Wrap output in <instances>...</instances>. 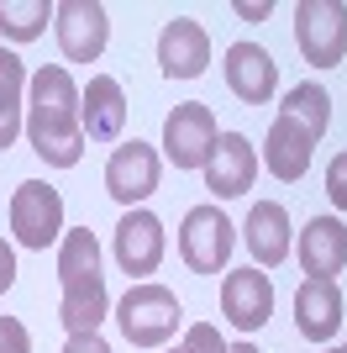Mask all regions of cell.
<instances>
[{"label":"cell","instance_id":"d4e9b609","mask_svg":"<svg viewBox=\"0 0 347 353\" xmlns=\"http://www.w3.org/2000/svg\"><path fill=\"white\" fill-rule=\"evenodd\" d=\"M326 195H332L337 211H347V148L332 153V163H326Z\"/></svg>","mask_w":347,"mask_h":353},{"label":"cell","instance_id":"9c48e42d","mask_svg":"<svg viewBox=\"0 0 347 353\" xmlns=\"http://www.w3.org/2000/svg\"><path fill=\"white\" fill-rule=\"evenodd\" d=\"M53 32L69 63H95L111 43V16H105L101 0H58Z\"/></svg>","mask_w":347,"mask_h":353},{"label":"cell","instance_id":"6da1fadb","mask_svg":"<svg viewBox=\"0 0 347 353\" xmlns=\"http://www.w3.org/2000/svg\"><path fill=\"white\" fill-rule=\"evenodd\" d=\"M27 143L48 169H74L85 159L79 127V85L63 63H43L27 85Z\"/></svg>","mask_w":347,"mask_h":353},{"label":"cell","instance_id":"7a4b0ae2","mask_svg":"<svg viewBox=\"0 0 347 353\" xmlns=\"http://www.w3.org/2000/svg\"><path fill=\"white\" fill-rule=\"evenodd\" d=\"M116 327L132 348H169V338L185 327V306L169 285H132L121 301H116Z\"/></svg>","mask_w":347,"mask_h":353},{"label":"cell","instance_id":"7402d4cb","mask_svg":"<svg viewBox=\"0 0 347 353\" xmlns=\"http://www.w3.org/2000/svg\"><path fill=\"white\" fill-rule=\"evenodd\" d=\"M284 117H295L305 127V132L316 137H326V127H332V95H326V85H316V79H305V85H295V90H284V105H279Z\"/></svg>","mask_w":347,"mask_h":353},{"label":"cell","instance_id":"52a82bcc","mask_svg":"<svg viewBox=\"0 0 347 353\" xmlns=\"http://www.w3.org/2000/svg\"><path fill=\"white\" fill-rule=\"evenodd\" d=\"M158 174H163L158 148L143 143V137H132V143L111 148V159H105V195H111L116 206L137 211L147 195L158 190Z\"/></svg>","mask_w":347,"mask_h":353},{"label":"cell","instance_id":"4dcf8cb0","mask_svg":"<svg viewBox=\"0 0 347 353\" xmlns=\"http://www.w3.org/2000/svg\"><path fill=\"white\" fill-rule=\"evenodd\" d=\"M158 353H185V348H158Z\"/></svg>","mask_w":347,"mask_h":353},{"label":"cell","instance_id":"3957f363","mask_svg":"<svg viewBox=\"0 0 347 353\" xmlns=\"http://www.w3.org/2000/svg\"><path fill=\"white\" fill-rule=\"evenodd\" d=\"M231 248H237V227H231V216L216 201L185 211V221H179V259H185L189 274H227Z\"/></svg>","mask_w":347,"mask_h":353},{"label":"cell","instance_id":"30bf717a","mask_svg":"<svg viewBox=\"0 0 347 353\" xmlns=\"http://www.w3.org/2000/svg\"><path fill=\"white\" fill-rule=\"evenodd\" d=\"M221 316H227L237 332H258L269 316H274V280L263 269H227L221 274Z\"/></svg>","mask_w":347,"mask_h":353},{"label":"cell","instance_id":"277c9868","mask_svg":"<svg viewBox=\"0 0 347 353\" xmlns=\"http://www.w3.org/2000/svg\"><path fill=\"white\" fill-rule=\"evenodd\" d=\"M295 48L311 69H342L347 59V6L342 0H300L295 6Z\"/></svg>","mask_w":347,"mask_h":353},{"label":"cell","instance_id":"83f0119b","mask_svg":"<svg viewBox=\"0 0 347 353\" xmlns=\"http://www.w3.org/2000/svg\"><path fill=\"white\" fill-rule=\"evenodd\" d=\"M11 285H16V248L0 237V295L11 290Z\"/></svg>","mask_w":347,"mask_h":353},{"label":"cell","instance_id":"603a6c76","mask_svg":"<svg viewBox=\"0 0 347 353\" xmlns=\"http://www.w3.org/2000/svg\"><path fill=\"white\" fill-rule=\"evenodd\" d=\"M53 11H58L53 0H0V37H6V48L43 37Z\"/></svg>","mask_w":347,"mask_h":353},{"label":"cell","instance_id":"484cf974","mask_svg":"<svg viewBox=\"0 0 347 353\" xmlns=\"http://www.w3.org/2000/svg\"><path fill=\"white\" fill-rule=\"evenodd\" d=\"M0 353H32V338L16 316H0Z\"/></svg>","mask_w":347,"mask_h":353},{"label":"cell","instance_id":"2e32d148","mask_svg":"<svg viewBox=\"0 0 347 353\" xmlns=\"http://www.w3.org/2000/svg\"><path fill=\"white\" fill-rule=\"evenodd\" d=\"M311 159H316V137L305 132L295 117L279 111L274 127H269V137H263V169H269L279 185H295V179H305Z\"/></svg>","mask_w":347,"mask_h":353},{"label":"cell","instance_id":"f1b7e54d","mask_svg":"<svg viewBox=\"0 0 347 353\" xmlns=\"http://www.w3.org/2000/svg\"><path fill=\"white\" fill-rule=\"evenodd\" d=\"M269 11H274L269 0H237V16H242V21H263Z\"/></svg>","mask_w":347,"mask_h":353},{"label":"cell","instance_id":"d6986e66","mask_svg":"<svg viewBox=\"0 0 347 353\" xmlns=\"http://www.w3.org/2000/svg\"><path fill=\"white\" fill-rule=\"evenodd\" d=\"M27 63L16 59V48L0 43V153L16 148V137L27 132Z\"/></svg>","mask_w":347,"mask_h":353},{"label":"cell","instance_id":"ffe728a7","mask_svg":"<svg viewBox=\"0 0 347 353\" xmlns=\"http://www.w3.org/2000/svg\"><path fill=\"white\" fill-rule=\"evenodd\" d=\"M105 316H111V290H105V274L79 280V285H63L58 322H63V332H69V338H79V332H101Z\"/></svg>","mask_w":347,"mask_h":353},{"label":"cell","instance_id":"4316f807","mask_svg":"<svg viewBox=\"0 0 347 353\" xmlns=\"http://www.w3.org/2000/svg\"><path fill=\"white\" fill-rule=\"evenodd\" d=\"M63 353H111V343H105L101 332H79V338L63 343Z\"/></svg>","mask_w":347,"mask_h":353},{"label":"cell","instance_id":"5bb4252c","mask_svg":"<svg viewBox=\"0 0 347 353\" xmlns=\"http://www.w3.org/2000/svg\"><path fill=\"white\" fill-rule=\"evenodd\" d=\"M158 69H163V79H200V74L211 69V37H205L200 21H189V16L163 21V32H158Z\"/></svg>","mask_w":347,"mask_h":353},{"label":"cell","instance_id":"8fae6325","mask_svg":"<svg viewBox=\"0 0 347 353\" xmlns=\"http://www.w3.org/2000/svg\"><path fill=\"white\" fill-rule=\"evenodd\" d=\"M221 74H227V90L242 105H269L279 95V63H274V53L258 48V43H231Z\"/></svg>","mask_w":347,"mask_h":353},{"label":"cell","instance_id":"ac0fdd59","mask_svg":"<svg viewBox=\"0 0 347 353\" xmlns=\"http://www.w3.org/2000/svg\"><path fill=\"white\" fill-rule=\"evenodd\" d=\"M342 264H347L342 216H311L300 227V269H305V280H337Z\"/></svg>","mask_w":347,"mask_h":353},{"label":"cell","instance_id":"8992f818","mask_svg":"<svg viewBox=\"0 0 347 353\" xmlns=\"http://www.w3.org/2000/svg\"><path fill=\"white\" fill-rule=\"evenodd\" d=\"M216 111L205 101H185L163 117V159L174 169H205L216 153Z\"/></svg>","mask_w":347,"mask_h":353},{"label":"cell","instance_id":"7c38bea8","mask_svg":"<svg viewBox=\"0 0 347 353\" xmlns=\"http://www.w3.org/2000/svg\"><path fill=\"white\" fill-rule=\"evenodd\" d=\"M79 127H85V143H121L127 90H121L116 74H90V85L79 90Z\"/></svg>","mask_w":347,"mask_h":353},{"label":"cell","instance_id":"ba28073f","mask_svg":"<svg viewBox=\"0 0 347 353\" xmlns=\"http://www.w3.org/2000/svg\"><path fill=\"white\" fill-rule=\"evenodd\" d=\"M111 253H116V264H121V274H132V280L143 285L147 274H158L163 253H169V237H163V221L153 216L147 206L127 211V216L116 221Z\"/></svg>","mask_w":347,"mask_h":353},{"label":"cell","instance_id":"4fadbf2b","mask_svg":"<svg viewBox=\"0 0 347 353\" xmlns=\"http://www.w3.org/2000/svg\"><path fill=\"white\" fill-rule=\"evenodd\" d=\"M253 179H258V148L247 143L242 132H221L216 153L205 163V190L216 201H237V195L253 190Z\"/></svg>","mask_w":347,"mask_h":353},{"label":"cell","instance_id":"cb8c5ba5","mask_svg":"<svg viewBox=\"0 0 347 353\" xmlns=\"http://www.w3.org/2000/svg\"><path fill=\"white\" fill-rule=\"evenodd\" d=\"M185 353H231V343L221 338L211 322H195V327H185V343H179Z\"/></svg>","mask_w":347,"mask_h":353},{"label":"cell","instance_id":"1f68e13d","mask_svg":"<svg viewBox=\"0 0 347 353\" xmlns=\"http://www.w3.org/2000/svg\"><path fill=\"white\" fill-rule=\"evenodd\" d=\"M321 353H342V348H321Z\"/></svg>","mask_w":347,"mask_h":353},{"label":"cell","instance_id":"d6a6232c","mask_svg":"<svg viewBox=\"0 0 347 353\" xmlns=\"http://www.w3.org/2000/svg\"><path fill=\"white\" fill-rule=\"evenodd\" d=\"M342 353H347V343H342Z\"/></svg>","mask_w":347,"mask_h":353},{"label":"cell","instance_id":"5b68a950","mask_svg":"<svg viewBox=\"0 0 347 353\" xmlns=\"http://www.w3.org/2000/svg\"><path fill=\"white\" fill-rule=\"evenodd\" d=\"M6 216H11V237L21 248H37V253L69 232V227H63V195H58L48 179H21L11 190Z\"/></svg>","mask_w":347,"mask_h":353},{"label":"cell","instance_id":"44dd1931","mask_svg":"<svg viewBox=\"0 0 347 353\" xmlns=\"http://www.w3.org/2000/svg\"><path fill=\"white\" fill-rule=\"evenodd\" d=\"M101 274V237L90 227H69L58 237V285H79Z\"/></svg>","mask_w":347,"mask_h":353},{"label":"cell","instance_id":"e0dca14e","mask_svg":"<svg viewBox=\"0 0 347 353\" xmlns=\"http://www.w3.org/2000/svg\"><path fill=\"white\" fill-rule=\"evenodd\" d=\"M342 290H337V280H300V290H295V327H300L305 343H332L337 332H342Z\"/></svg>","mask_w":347,"mask_h":353},{"label":"cell","instance_id":"f546056e","mask_svg":"<svg viewBox=\"0 0 347 353\" xmlns=\"http://www.w3.org/2000/svg\"><path fill=\"white\" fill-rule=\"evenodd\" d=\"M231 353H258V343H247V338H242V343H231Z\"/></svg>","mask_w":347,"mask_h":353},{"label":"cell","instance_id":"9a60e30c","mask_svg":"<svg viewBox=\"0 0 347 353\" xmlns=\"http://www.w3.org/2000/svg\"><path fill=\"white\" fill-rule=\"evenodd\" d=\"M295 227H289V211L279 206V201H258V206L247 211L242 221V243L247 253H253V269H279L295 253Z\"/></svg>","mask_w":347,"mask_h":353}]
</instances>
